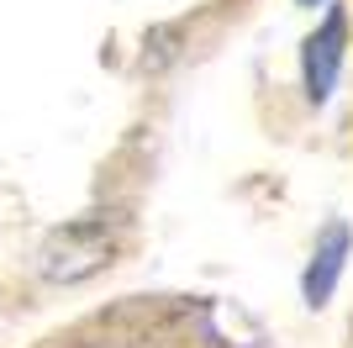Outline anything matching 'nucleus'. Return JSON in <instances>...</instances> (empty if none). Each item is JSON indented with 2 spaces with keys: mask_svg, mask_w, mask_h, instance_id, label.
Masks as SVG:
<instances>
[{
  "mask_svg": "<svg viewBox=\"0 0 353 348\" xmlns=\"http://www.w3.org/2000/svg\"><path fill=\"white\" fill-rule=\"evenodd\" d=\"M105 259H111V232H105L101 217H85L48 238L43 253H37V269L53 285H74V280H90Z\"/></svg>",
  "mask_w": 353,
  "mask_h": 348,
  "instance_id": "nucleus-1",
  "label": "nucleus"
},
{
  "mask_svg": "<svg viewBox=\"0 0 353 348\" xmlns=\"http://www.w3.org/2000/svg\"><path fill=\"white\" fill-rule=\"evenodd\" d=\"M343 43H348V16L332 6L327 11V21L306 37V53H301V64H306V95L316 106L332 95V85H338V69H343Z\"/></svg>",
  "mask_w": 353,
  "mask_h": 348,
  "instance_id": "nucleus-2",
  "label": "nucleus"
},
{
  "mask_svg": "<svg viewBox=\"0 0 353 348\" xmlns=\"http://www.w3.org/2000/svg\"><path fill=\"white\" fill-rule=\"evenodd\" d=\"M348 227L343 222H332V227H322V238H316V253H311V264H306V301L311 306H322L332 290H338V275H343V259H348Z\"/></svg>",
  "mask_w": 353,
  "mask_h": 348,
  "instance_id": "nucleus-3",
  "label": "nucleus"
},
{
  "mask_svg": "<svg viewBox=\"0 0 353 348\" xmlns=\"http://www.w3.org/2000/svg\"><path fill=\"white\" fill-rule=\"evenodd\" d=\"M301 6H316V0H301Z\"/></svg>",
  "mask_w": 353,
  "mask_h": 348,
  "instance_id": "nucleus-4",
  "label": "nucleus"
}]
</instances>
